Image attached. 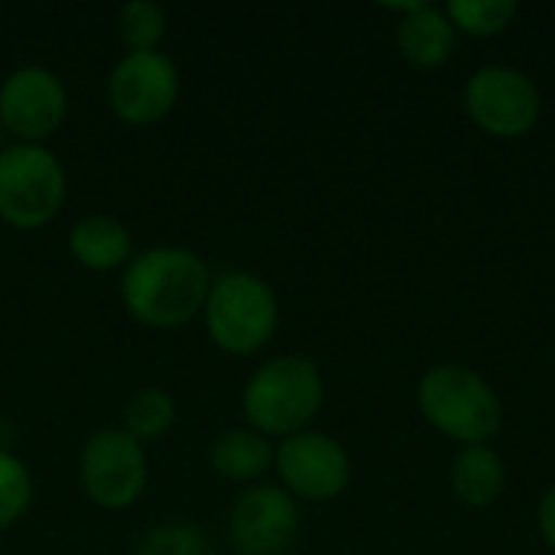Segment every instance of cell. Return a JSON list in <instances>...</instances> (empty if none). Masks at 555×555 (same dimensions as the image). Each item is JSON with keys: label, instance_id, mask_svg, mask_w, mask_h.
I'll list each match as a JSON object with an SVG mask.
<instances>
[{"label": "cell", "instance_id": "obj_2", "mask_svg": "<svg viewBox=\"0 0 555 555\" xmlns=\"http://www.w3.org/2000/svg\"><path fill=\"white\" fill-rule=\"evenodd\" d=\"M325 397L322 371L306 354H276L257 364L241 390V410L250 429L267 439L302 433Z\"/></svg>", "mask_w": 555, "mask_h": 555}, {"label": "cell", "instance_id": "obj_8", "mask_svg": "<svg viewBox=\"0 0 555 555\" xmlns=\"http://www.w3.org/2000/svg\"><path fill=\"white\" fill-rule=\"evenodd\" d=\"M68 114V91L49 65H16L0 81V127L16 143H46Z\"/></svg>", "mask_w": 555, "mask_h": 555}, {"label": "cell", "instance_id": "obj_10", "mask_svg": "<svg viewBox=\"0 0 555 555\" xmlns=\"http://www.w3.org/2000/svg\"><path fill=\"white\" fill-rule=\"evenodd\" d=\"M472 120L491 137H524L540 120L543 101L537 85L507 65H485L465 85Z\"/></svg>", "mask_w": 555, "mask_h": 555}, {"label": "cell", "instance_id": "obj_20", "mask_svg": "<svg viewBox=\"0 0 555 555\" xmlns=\"http://www.w3.org/2000/svg\"><path fill=\"white\" fill-rule=\"evenodd\" d=\"M133 555H218V550L192 524H163L140 540Z\"/></svg>", "mask_w": 555, "mask_h": 555}, {"label": "cell", "instance_id": "obj_12", "mask_svg": "<svg viewBox=\"0 0 555 555\" xmlns=\"http://www.w3.org/2000/svg\"><path fill=\"white\" fill-rule=\"evenodd\" d=\"M68 254L85 270L111 273V270H124L137 250H133V234L120 218L94 211L72 224Z\"/></svg>", "mask_w": 555, "mask_h": 555}, {"label": "cell", "instance_id": "obj_1", "mask_svg": "<svg viewBox=\"0 0 555 555\" xmlns=\"http://www.w3.org/2000/svg\"><path fill=\"white\" fill-rule=\"evenodd\" d=\"M211 289L208 263L179 244L146 247L120 270V302L146 328H179L202 315Z\"/></svg>", "mask_w": 555, "mask_h": 555}, {"label": "cell", "instance_id": "obj_5", "mask_svg": "<svg viewBox=\"0 0 555 555\" xmlns=\"http://www.w3.org/2000/svg\"><path fill=\"white\" fill-rule=\"evenodd\" d=\"M420 410L439 433L465 446H485L504 423V406L491 384L459 364L433 367L420 380Z\"/></svg>", "mask_w": 555, "mask_h": 555}, {"label": "cell", "instance_id": "obj_9", "mask_svg": "<svg viewBox=\"0 0 555 555\" xmlns=\"http://www.w3.org/2000/svg\"><path fill=\"white\" fill-rule=\"evenodd\" d=\"M273 472L280 475L286 494L299 501L325 504L348 488L351 459L338 439L302 429L296 436H286L273 449Z\"/></svg>", "mask_w": 555, "mask_h": 555}, {"label": "cell", "instance_id": "obj_11", "mask_svg": "<svg viewBox=\"0 0 555 555\" xmlns=\"http://www.w3.org/2000/svg\"><path fill=\"white\" fill-rule=\"evenodd\" d=\"M296 533V498L276 485H247L228 511V537L244 555H283Z\"/></svg>", "mask_w": 555, "mask_h": 555}, {"label": "cell", "instance_id": "obj_18", "mask_svg": "<svg viewBox=\"0 0 555 555\" xmlns=\"http://www.w3.org/2000/svg\"><path fill=\"white\" fill-rule=\"evenodd\" d=\"M33 504V475L20 455L0 449V530H10L26 517Z\"/></svg>", "mask_w": 555, "mask_h": 555}, {"label": "cell", "instance_id": "obj_21", "mask_svg": "<svg viewBox=\"0 0 555 555\" xmlns=\"http://www.w3.org/2000/svg\"><path fill=\"white\" fill-rule=\"evenodd\" d=\"M540 530H543V540L555 550V485L540 501Z\"/></svg>", "mask_w": 555, "mask_h": 555}, {"label": "cell", "instance_id": "obj_14", "mask_svg": "<svg viewBox=\"0 0 555 555\" xmlns=\"http://www.w3.org/2000/svg\"><path fill=\"white\" fill-rule=\"evenodd\" d=\"M400 23V52L420 68H439L455 49V26L446 13L426 3H406Z\"/></svg>", "mask_w": 555, "mask_h": 555}, {"label": "cell", "instance_id": "obj_6", "mask_svg": "<svg viewBox=\"0 0 555 555\" xmlns=\"http://www.w3.org/2000/svg\"><path fill=\"white\" fill-rule=\"evenodd\" d=\"M78 478L85 494L104 507V511H127L133 507L150 481L146 449L127 436L120 426H107L88 436L81 459H78Z\"/></svg>", "mask_w": 555, "mask_h": 555}, {"label": "cell", "instance_id": "obj_16", "mask_svg": "<svg viewBox=\"0 0 555 555\" xmlns=\"http://www.w3.org/2000/svg\"><path fill=\"white\" fill-rule=\"evenodd\" d=\"M176 416H179V406H176V397L169 390H163V387H143V390H137L124 403L120 429L127 436H133L140 446H146V442L163 439L176 426Z\"/></svg>", "mask_w": 555, "mask_h": 555}, {"label": "cell", "instance_id": "obj_4", "mask_svg": "<svg viewBox=\"0 0 555 555\" xmlns=\"http://www.w3.org/2000/svg\"><path fill=\"white\" fill-rule=\"evenodd\" d=\"M68 176L46 143L0 150V221L16 231L46 228L65 205Z\"/></svg>", "mask_w": 555, "mask_h": 555}, {"label": "cell", "instance_id": "obj_3", "mask_svg": "<svg viewBox=\"0 0 555 555\" xmlns=\"http://www.w3.org/2000/svg\"><path fill=\"white\" fill-rule=\"evenodd\" d=\"M202 319L218 351L231 358H250L270 345L280 325V302L260 273L228 270L211 280Z\"/></svg>", "mask_w": 555, "mask_h": 555}, {"label": "cell", "instance_id": "obj_17", "mask_svg": "<svg viewBox=\"0 0 555 555\" xmlns=\"http://www.w3.org/2000/svg\"><path fill=\"white\" fill-rule=\"evenodd\" d=\"M166 7L153 0H127L117 10V36L127 46V52H153L166 39Z\"/></svg>", "mask_w": 555, "mask_h": 555}, {"label": "cell", "instance_id": "obj_13", "mask_svg": "<svg viewBox=\"0 0 555 555\" xmlns=\"http://www.w3.org/2000/svg\"><path fill=\"white\" fill-rule=\"evenodd\" d=\"M208 465L224 481L257 485L273 468V442L250 426L224 429L208 446Z\"/></svg>", "mask_w": 555, "mask_h": 555}, {"label": "cell", "instance_id": "obj_7", "mask_svg": "<svg viewBox=\"0 0 555 555\" xmlns=\"http://www.w3.org/2000/svg\"><path fill=\"white\" fill-rule=\"evenodd\" d=\"M182 94L179 65L153 49V52H124L107 75V104L117 120L130 127H150L163 120Z\"/></svg>", "mask_w": 555, "mask_h": 555}, {"label": "cell", "instance_id": "obj_19", "mask_svg": "<svg viewBox=\"0 0 555 555\" xmlns=\"http://www.w3.org/2000/svg\"><path fill=\"white\" fill-rule=\"evenodd\" d=\"M446 16L452 20V26L472 36H494L514 23L517 3L514 0H452Z\"/></svg>", "mask_w": 555, "mask_h": 555}, {"label": "cell", "instance_id": "obj_15", "mask_svg": "<svg viewBox=\"0 0 555 555\" xmlns=\"http://www.w3.org/2000/svg\"><path fill=\"white\" fill-rule=\"evenodd\" d=\"M455 498L468 507H491L504 491V465L488 446H465L452 462Z\"/></svg>", "mask_w": 555, "mask_h": 555}, {"label": "cell", "instance_id": "obj_22", "mask_svg": "<svg viewBox=\"0 0 555 555\" xmlns=\"http://www.w3.org/2000/svg\"><path fill=\"white\" fill-rule=\"evenodd\" d=\"M0 150H3V127H0Z\"/></svg>", "mask_w": 555, "mask_h": 555}]
</instances>
